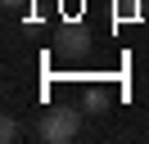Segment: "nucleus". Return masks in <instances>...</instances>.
<instances>
[{
    "mask_svg": "<svg viewBox=\"0 0 149 144\" xmlns=\"http://www.w3.org/2000/svg\"><path fill=\"white\" fill-rule=\"evenodd\" d=\"M81 131V113H77V108H45V113L36 117V135L45 144H68L72 140V135Z\"/></svg>",
    "mask_w": 149,
    "mask_h": 144,
    "instance_id": "nucleus-1",
    "label": "nucleus"
},
{
    "mask_svg": "<svg viewBox=\"0 0 149 144\" xmlns=\"http://www.w3.org/2000/svg\"><path fill=\"white\" fill-rule=\"evenodd\" d=\"M54 50L63 54V59H86V54H91V36H86L77 23H68L63 32L54 36Z\"/></svg>",
    "mask_w": 149,
    "mask_h": 144,
    "instance_id": "nucleus-2",
    "label": "nucleus"
},
{
    "mask_svg": "<svg viewBox=\"0 0 149 144\" xmlns=\"http://www.w3.org/2000/svg\"><path fill=\"white\" fill-rule=\"evenodd\" d=\"M0 140H5V144H14V140H23V126L14 122V117H5V122H0Z\"/></svg>",
    "mask_w": 149,
    "mask_h": 144,
    "instance_id": "nucleus-3",
    "label": "nucleus"
},
{
    "mask_svg": "<svg viewBox=\"0 0 149 144\" xmlns=\"http://www.w3.org/2000/svg\"><path fill=\"white\" fill-rule=\"evenodd\" d=\"M104 104H109L104 90H91V95H86V108H91V113H95V108H104Z\"/></svg>",
    "mask_w": 149,
    "mask_h": 144,
    "instance_id": "nucleus-4",
    "label": "nucleus"
},
{
    "mask_svg": "<svg viewBox=\"0 0 149 144\" xmlns=\"http://www.w3.org/2000/svg\"><path fill=\"white\" fill-rule=\"evenodd\" d=\"M0 5H5V9H23L27 0H0Z\"/></svg>",
    "mask_w": 149,
    "mask_h": 144,
    "instance_id": "nucleus-5",
    "label": "nucleus"
}]
</instances>
